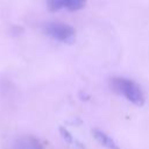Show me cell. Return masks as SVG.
Returning a JSON list of instances; mask_svg holds the SVG:
<instances>
[{"mask_svg": "<svg viewBox=\"0 0 149 149\" xmlns=\"http://www.w3.org/2000/svg\"><path fill=\"white\" fill-rule=\"evenodd\" d=\"M112 88L136 106H143L146 98L142 88L134 80L125 77H114L111 80Z\"/></svg>", "mask_w": 149, "mask_h": 149, "instance_id": "obj_1", "label": "cell"}, {"mask_svg": "<svg viewBox=\"0 0 149 149\" xmlns=\"http://www.w3.org/2000/svg\"><path fill=\"white\" fill-rule=\"evenodd\" d=\"M45 2L50 12H58L61 9L76 12L85 6L86 0H45Z\"/></svg>", "mask_w": 149, "mask_h": 149, "instance_id": "obj_3", "label": "cell"}, {"mask_svg": "<svg viewBox=\"0 0 149 149\" xmlns=\"http://www.w3.org/2000/svg\"><path fill=\"white\" fill-rule=\"evenodd\" d=\"M43 30L48 36L62 43L71 44L76 40V30L72 26L68 23L48 22L43 26Z\"/></svg>", "mask_w": 149, "mask_h": 149, "instance_id": "obj_2", "label": "cell"}, {"mask_svg": "<svg viewBox=\"0 0 149 149\" xmlns=\"http://www.w3.org/2000/svg\"><path fill=\"white\" fill-rule=\"evenodd\" d=\"M13 149H43L42 143L31 135H23L14 141Z\"/></svg>", "mask_w": 149, "mask_h": 149, "instance_id": "obj_4", "label": "cell"}, {"mask_svg": "<svg viewBox=\"0 0 149 149\" xmlns=\"http://www.w3.org/2000/svg\"><path fill=\"white\" fill-rule=\"evenodd\" d=\"M61 133L63 134V137H64V139H65L68 142H72V141H73V137L71 136V134H70V133H69L66 129L61 128Z\"/></svg>", "mask_w": 149, "mask_h": 149, "instance_id": "obj_6", "label": "cell"}, {"mask_svg": "<svg viewBox=\"0 0 149 149\" xmlns=\"http://www.w3.org/2000/svg\"><path fill=\"white\" fill-rule=\"evenodd\" d=\"M93 136L95 137V140L105 148L107 149H120L119 146L116 144V142L109 136L107 135L105 132L100 130V129H93Z\"/></svg>", "mask_w": 149, "mask_h": 149, "instance_id": "obj_5", "label": "cell"}]
</instances>
